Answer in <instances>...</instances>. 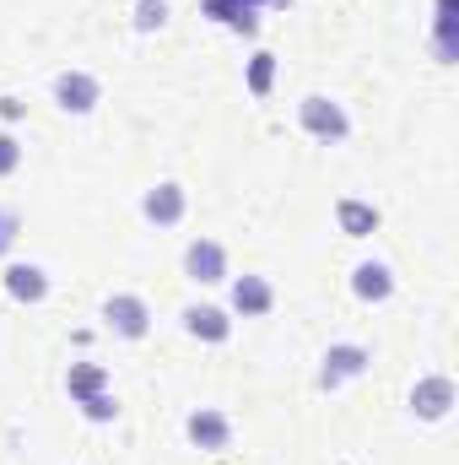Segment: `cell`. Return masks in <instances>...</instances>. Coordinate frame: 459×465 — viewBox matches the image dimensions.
I'll list each match as a JSON object with an SVG mask.
<instances>
[{
    "mask_svg": "<svg viewBox=\"0 0 459 465\" xmlns=\"http://www.w3.org/2000/svg\"><path fill=\"white\" fill-rule=\"evenodd\" d=\"M298 124H303V135H314L319 146H341L346 135H351V114H346V104L325 98V93H308V98L298 104Z\"/></svg>",
    "mask_w": 459,
    "mask_h": 465,
    "instance_id": "obj_1",
    "label": "cell"
},
{
    "mask_svg": "<svg viewBox=\"0 0 459 465\" xmlns=\"http://www.w3.org/2000/svg\"><path fill=\"white\" fill-rule=\"evenodd\" d=\"M49 93H54V104H60V114H93L98 104H103V82L93 76V71H82V65H71V71H60L54 82H49Z\"/></svg>",
    "mask_w": 459,
    "mask_h": 465,
    "instance_id": "obj_2",
    "label": "cell"
},
{
    "mask_svg": "<svg viewBox=\"0 0 459 465\" xmlns=\"http://www.w3.org/2000/svg\"><path fill=\"white\" fill-rule=\"evenodd\" d=\"M367 368H373V347L336 341V347H325V357H319V390H341L351 379H362Z\"/></svg>",
    "mask_w": 459,
    "mask_h": 465,
    "instance_id": "obj_3",
    "label": "cell"
},
{
    "mask_svg": "<svg viewBox=\"0 0 459 465\" xmlns=\"http://www.w3.org/2000/svg\"><path fill=\"white\" fill-rule=\"evenodd\" d=\"M184 276H190L195 287H222L232 276L228 243H217V238H190V243H184Z\"/></svg>",
    "mask_w": 459,
    "mask_h": 465,
    "instance_id": "obj_4",
    "label": "cell"
},
{
    "mask_svg": "<svg viewBox=\"0 0 459 465\" xmlns=\"http://www.w3.org/2000/svg\"><path fill=\"white\" fill-rule=\"evenodd\" d=\"M232 292H228V314L232 320H265L270 309H276V287H270V276H259V271H243V276H228Z\"/></svg>",
    "mask_w": 459,
    "mask_h": 465,
    "instance_id": "obj_5",
    "label": "cell"
},
{
    "mask_svg": "<svg viewBox=\"0 0 459 465\" xmlns=\"http://www.w3.org/2000/svg\"><path fill=\"white\" fill-rule=\"evenodd\" d=\"M103 325L124 336V341H146L151 336V303L141 298V292H114L109 303H103Z\"/></svg>",
    "mask_w": 459,
    "mask_h": 465,
    "instance_id": "obj_6",
    "label": "cell"
},
{
    "mask_svg": "<svg viewBox=\"0 0 459 465\" xmlns=\"http://www.w3.org/2000/svg\"><path fill=\"white\" fill-rule=\"evenodd\" d=\"M184 439H190L200 455H222V450H232V417L217 411V406H200V411L184 417Z\"/></svg>",
    "mask_w": 459,
    "mask_h": 465,
    "instance_id": "obj_7",
    "label": "cell"
},
{
    "mask_svg": "<svg viewBox=\"0 0 459 465\" xmlns=\"http://www.w3.org/2000/svg\"><path fill=\"white\" fill-rule=\"evenodd\" d=\"M184 212H190V190L173 184V179H162V184H151V190L141 195V217H146L151 228H179Z\"/></svg>",
    "mask_w": 459,
    "mask_h": 465,
    "instance_id": "obj_8",
    "label": "cell"
},
{
    "mask_svg": "<svg viewBox=\"0 0 459 465\" xmlns=\"http://www.w3.org/2000/svg\"><path fill=\"white\" fill-rule=\"evenodd\" d=\"M454 379L449 373H422L416 384H411V411L422 417V422H444L449 411H454Z\"/></svg>",
    "mask_w": 459,
    "mask_h": 465,
    "instance_id": "obj_9",
    "label": "cell"
},
{
    "mask_svg": "<svg viewBox=\"0 0 459 465\" xmlns=\"http://www.w3.org/2000/svg\"><path fill=\"white\" fill-rule=\"evenodd\" d=\"M0 282H5V298H11V303H27V309H33V303L49 298V271H44L38 260H11Z\"/></svg>",
    "mask_w": 459,
    "mask_h": 465,
    "instance_id": "obj_10",
    "label": "cell"
},
{
    "mask_svg": "<svg viewBox=\"0 0 459 465\" xmlns=\"http://www.w3.org/2000/svg\"><path fill=\"white\" fill-rule=\"evenodd\" d=\"M184 331H190L195 341H206V347H222L232 336V314L217 309V303H190V309H184Z\"/></svg>",
    "mask_w": 459,
    "mask_h": 465,
    "instance_id": "obj_11",
    "label": "cell"
},
{
    "mask_svg": "<svg viewBox=\"0 0 459 465\" xmlns=\"http://www.w3.org/2000/svg\"><path fill=\"white\" fill-rule=\"evenodd\" d=\"M395 287H400V282H395V271H389L384 260H362V265L351 271V292H356L362 303H389Z\"/></svg>",
    "mask_w": 459,
    "mask_h": 465,
    "instance_id": "obj_12",
    "label": "cell"
},
{
    "mask_svg": "<svg viewBox=\"0 0 459 465\" xmlns=\"http://www.w3.org/2000/svg\"><path fill=\"white\" fill-rule=\"evenodd\" d=\"M336 223H341L346 238H373V232L384 228V212L373 206V201H356V195H341L336 201Z\"/></svg>",
    "mask_w": 459,
    "mask_h": 465,
    "instance_id": "obj_13",
    "label": "cell"
},
{
    "mask_svg": "<svg viewBox=\"0 0 459 465\" xmlns=\"http://www.w3.org/2000/svg\"><path fill=\"white\" fill-rule=\"evenodd\" d=\"M200 11L211 22H222L228 33H243V38L259 33V5H249V0H200Z\"/></svg>",
    "mask_w": 459,
    "mask_h": 465,
    "instance_id": "obj_14",
    "label": "cell"
},
{
    "mask_svg": "<svg viewBox=\"0 0 459 465\" xmlns=\"http://www.w3.org/2000/svg\"><path fill=\"white\" fill-rule=\"evenodd\" d=\"M103 390H109V368H103V362H93V357L71 362V373H65V395H71V406H82V401H93V395H103Z\"/></svg>",
    "mask_w": 459,
    "mask_h": 465,
    "instance_id": "obj_15",
    "label": "cell"
},
{
    "mask_svg": "<svg viewBox=\"0 0 459 465\" xmlns=\"http://www.w3.org/2000/svg\"><path fill=\"white\" fill-rule=\"evenodd\" d=\"M454 27H459V11H454V0H438V11H433V49H438V60L449 65L459 54V38H454Z\"/></svg>",
    "mask_w": 459,
    "mask_h": 465,
    "instance_id": "obj_16",
    "label": "cell"
},
{
    "mask_svg": "<svg viewBox=\"0 0 459 465\" xmlns=\"http://www.w3.org/2000/svg\"><path fill=\"white\" fill-rule=\"evenodd\" d=\"M276 71H281V60H276L270 49H259V54H249V65H243V87H249L254 98H270V87H276Z\"/></svg>",
    "mask_w": 459,
    "mask_h": 465,
    "instance_id": "obj_17",
    "label": "cell"
},
{
    "mask_svg": "<svg viewBox=\"0 0 459 465\" xmlns=\"http://www.w3.org/2000/svg\"><path fill=\"white\" fill-rule=\"evenodd\" d=\"M168 27V0H135V33Z\"/></svg>",
    "mask_w": 459,
    "mask_h": 465,
    "instance_id": "obj_18",
    "label": "cell"
},
{
    "mask_svg": "<svg viewBox=\"0 0 459 465\" xmlns=\"http://www.w3.org/2000/svg\"><path fill=\"white\" fill-rule=\"evenodd\" d=\"M82 417H87V422H98V428H103V422H114V417H119V395H114V390H103V395L82 401Z\"/></svg>",
    "mask_w": 459,
    "mask_h": 465,
    "instance_id": "obj_19",
    "label": "cell"
},
{
    "mask_svg": "<svg viewBox=\"0 0 459 465\" xmlns=\"http://www.w3.org/2000/svg\"><path fill=\"white\" fill-rule=\"evenodd\" d=\"M22 157H27V146L16 141V130H0V179H11L22 168Z\"/></svg>",
    "mask_w": 459,
    "mask_h": 465,
    "instance_id": "obj_20",
    "label": "cell"
},
{
    "mask_svg": "<svg viewBox=\"0 0 459 465\" xmlns=\"http://www.w3.org/2000/svg\"><path fill=\"white\" fill-rule=\"evenodd\" d=\"M16 238H22V212L16 206H0V260L16 249Z\"/></svg>",
    "mask_w": 459,
    "mask_h": 465,
    "instance_id": "obj_21",
    "label": "cell"
},
{
    "mask_svg": "<svg viewBox=\"0 0 459 465\" xmlns=\"http://www.w3.org/2000/svg\"><path fill=\"white\" fill-rule=\"evenodd\" d=\"M27 114V104H22V98H11V93H5V98H0V124H5V130H11V124H16V119Z\"/></svg>",
    "mask_w": 459,
    "mask_h": 465,
    "instance_id": "obj_22",
    "label": "cell"
},
{
    "mask_svg": "<svg viewBox=\"0 0 459 465\" xmlns=\"http://www.w3.org/2000/svg\"><path fill=\"white\" fill-rule=\"evenodd\" d=\"M265 5H276V11H287V5H292V0H265Z\"/></svg>",
    "mask_w": 459,
    "mask_h": 465,
    "instance_id": "obj_23",
    "label": "cell"
},
{
    "mask_svg": "<svg viewBox=\"0 0 459 465\" xmlns=\"http://www.w3.org/2000/svg\"><path fill=\"white\" fill-rule=\"evenodd\" d=\"M249 5H259V11H265V0H249Z\"/></svg>",
    "mask_w": 459,
    "mask_h": 465,
    "instance_id": "obj_24",
    "label": "cell"
}]
</instances>
